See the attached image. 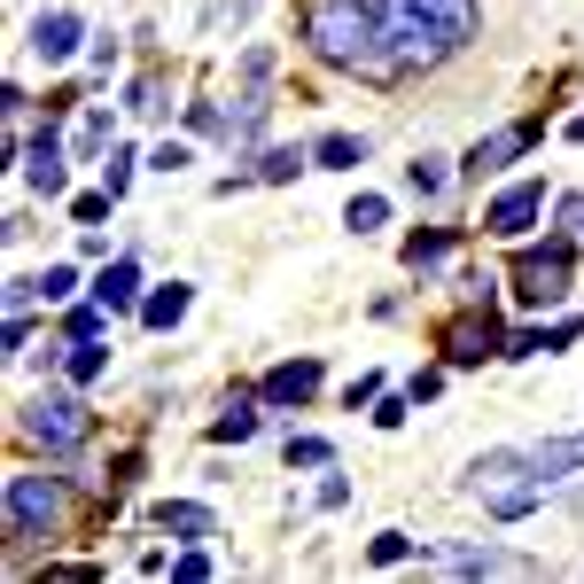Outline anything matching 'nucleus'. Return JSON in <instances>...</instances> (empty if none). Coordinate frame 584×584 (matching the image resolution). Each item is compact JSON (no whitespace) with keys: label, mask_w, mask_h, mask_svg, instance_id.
I'll return each instance as SVG.
<instances>
[{"label":"nucleus","mask_w":584,"mask_h":584,"mask_svg":"<svg viewBox=\"0 0 584 584\" xmlns=\"http://www.w3.org/2000/svg\"><path fill=\"white\" fill-rule=\"evenodd\" d=\"M304 40L319 63H336V70H397L390 55V0H304Z\"/></svg>","instance_id":"f257e3e1"},{"label":"nucleus","mask_w":584,"mask_h":584,"mask_svg":"<svg viewBox=\"0 0 584 584\" xmlns=\"http://www.w3.org/2000/svg\"><path fill=\"white\" fill-rule=\"evenodd\" d=\"M24 437H32V445H47V452L63 460V452H78V445L94 437V413L78 405L70 390H40V397L24 405Z\"/></svg>","instance_id":"f03ea898"},{"label":"nucleus","mask_w":584,"mask_h":584,"mask_svg":"<svg viewBox=\"0 0 584 584\" xmlns=\"http://www.w3.org/2000/svg\"><path fill=\"white\" fill-rule=\"evenodd\" d=\"M63 523V491L47 475H9V538H47Z\"/></svg>","instance_id":"7ed1b4c3"},{"label":"nucleus","mask_w":584,"mask_h":584,"mask_svg":"<svg viewBox=\"0 0 584 584\" xmlns=\"http://www.w3.org/2000/svg\"><path fill=\"white\" fill-rule=\"evenodd\" d=\"M569 296V249L546 242V249H523L515 258V304H561Z\"/></svg>","instance_id":"20e7f679"},{"label":"nucleus","mask_w":584,"mask_h":584,"mask_svg":"<svg viewBox=\"0 0 584 584\" xmlns=\"http://www.w3.org/2000/svg\"><path fill=\"white\" fill-rule=\"evenodd\" d=\"M498 344H507V336H498V319H491L483 304H475L468 319H452V327H445V351H452L460 367H483V359H507Z\"/></svg>","instance_id":"39448f33"},{"label":"nucleus","mask_w":584,"mask_h":584,"mask_svg":"<svg viewBox=\"0 0 584 584\" xmlns=\"http://www.w3.org/2000/svg\"><path fill=\"white\" fill-rule=\"evenodd\" d=\"M530 141H538V125H498L491 141H475V148H468V180H483V172H507V164H515Z\"/></svg>","instance_id":"423d86ee"},{"label":"nucleus","mask_w":584,"mask_h":584,"mask_svg":"<svg viewBox=\"0 0 584 584\" xmlns=\"http://www.w3.org/2000/svg\"><path fill=\"white\" fill-rule=\"evenodd\" d=\"M546 211V188H507L483 211V234H530V218Z\"/></svg>","instance_id":"0eeeda50"},{"label":"nucleus","mask_w":584,"mask_h":584,"mask_svg":"<svg viewBox=\"0 0 584 584\" xmlns=\"http://www.w3.org/2000/svg\"><path fill=\"white\" fill-rule=\"evenodd\" d=\"M78 40H87V32H78V16H70V9H47V16L32 24V55H40V63H70V55H78Z\"/></svg>","instance_id":"6e6552de"},{"label":"nucleus","mask_w":584,"mask_h":584,"mask_svg":"<svg viewBox=\"0 0 584 584\" xmlns=\"http://www.w3.org/2000/svg\"><path fill=\"white\" fill-rule=\"evenodd\" d=\"M24 180H32V195H63V188H70V172H63V141H55V133H40V141L24 148Z\"/></svg>","instance_id":"1a4fd4ad"},{"label":"nucleus","mask_w":584,"mask_h":584,"mask_svg":"<svg viewBox=\"0 0 584 584\" xmlns=\"http://www.w3.org/2000/svg\"><path fill=\"white\" fill-rule=\"evenodd\" d=\"M312 390H319V359H289L266 374V405H304Z\"/></svg>","instance_id":"9d476101"},{"label":"nucleus","mask_w":584,"mask_h":584,"mask_svg":"<svg viewBox=\"0 0 584 584\" xmlns=\"http://www.w3.org/2000/svg\"><path fill=\"white\" fill-rule=\"evenodd\" d=\"M445 569H452V576H515V569H530V561L498 553V546H468V553H445Z\"/></svg>","instance_id":"9b49d317"},{"label":"nucleus","mask_w":584,"mask_h":584,"mask_svg":"<svg viewBox=\"0 0 584 584\" xmlns=\"http://www.w3.org/2000/svg\"><path fill=\"white\" fill-rule=\"evenodd\" d=\"M584 336V319H561V327H523V336H507V359H538V351H561Z\"/></svg>","instance_id":"f8f14e48"},{"label":"nucleus","mask_w":584,"mask_h":584,"mask_svg":"<svg viewBox=\"0 0 584 584\" xmlns=\"http://www.w3.org/2000/svg\"><path fill=\"white\" fill-rule=\"evenodd\" d=\"M523 460H530V475H538V483H553V475L584 468V437H553V445H538V452H523Z\"/></svg>","instance_id":"ddd939ff"},{"label":"nucleus","mask_w":584,"mask_h":584,"mask_svg":"<svg viewBox=\"0 0 584 584\" xmlns=\"http://www.w3.org/2000/svg\"><path fill=\"white\" fill-rule=\"evenodd\" d=\"M156 530H172V538H211V507H188V498H164L156 507Z\"/></svg>","instance_id":"4468645a"},{"label":"nucleus","mask_w":584,"mask_h":584,"mask_svg":"<svg viewBox=\"0 0 584 584\" xmlns=\"http://www.w3.org/2000/svg\"><path fill=\"white\" fill-rule=\"evenodd\" d=\"M94 296H102L110 312H125V304L141 296V273H133V258H117V266H102V281H94Z\"/></svg>","instance_id":"2eb2a0df"},{"label":"nucleus","mask_w":584,"mask_h":584,"mask_svg":"<svg viewBox=\"0 0 584 584\" xmlns=\"http://www.w3.org/2000/svg\"><path fill=\"white\" fill-rule=\"evenodd\" d=\"M266 110H273L266 94H242V110L226 117V148H249V141H258V133H266Z\"/></svg>","instance_id":"dca6fc26"},{"label":"nucleus","mask_w":584,"mask_h":584,"mask_svg":"<svg viewBox=\"0 0 584 584\" xmlns=\"http://www.w3.org/2000/svg\"><path fill=\"white\" fill-rule=\"evenodd\" d=\"M188 304H195V289H180V281H172V289H156V296L141 304V319H148V327H180V319H188Z\"/></svg>","instance_id":"f3484780"},{"label":"nucleus","mask_w":584,"mask_h":584,"mask_svg":"<svg viewBox=\"0 0 584 584\" xmlns=\"http://www.w3.org/2000/svg\"><path fill=\"white\" fill-rule=\"evenodd\" d=\"M413 9H422V16H437L460 47H468V32H475V0H413Z\"/></svg>","instance_id":"a211bd4d"},{"label":"nucleus","mask_w":584,"mask_h":584,"mask_svg":"<svg viewBox=\"0 0 584 584\" xmlns=\"http://www.w3.org/2000/svg\"><path fill=\"white\" fill-rule=\"evenodd\" d=\"M211 437H218V445H249V437H258V413H249V397H226V413L211 422Z\"/></svg>","instance_id":"6ab92c4d"},{"label":"nucleus","mask_w":584,"mask_h":584,"mask_svg":"<svg viewBox=\"0 0 584 584\" xmlns=\"http://www.w3.org/2000/svg\"><path fill=\"white\" fill-rule=\"evenodd\" d=\"M312 156H319V172H351V164H367V141H351V133H327Z\"/></svg>","instance_id":"aec40b11"},{"label":"nucleus","mask_w":584,"mask_h":584,"mask_svg":"<svg viewBox=\"0 0 584 584\" xmlns=\"http://www.w3.org/2000/svg\"><path fill=\"white\" fill-rule=\"evenodd\" d=\"M445 258H452V234H413V242H405V266H413V273H437Z\"/></svg>","instance_id":"412c9836"},{"label":"nucleus","mask_w":584,"mask_h":584,"mask_svg":"<svg viewBox=\"0 0 584 584\" xmlns=\"http://www.w3.org/2000/svg\"><path fill=\"white\" fill-rule=\"evenodd\" d=\"M382 218H390V203H382V195H359V203L344 211V226H359V234H374Z\"/></svg>","instance_id":"4be33fe9"},{"label":"nucleus","mask_w":584,"mask_h":584,"mask_svg":"<svg viewBox=\"0 0 584 584\" xmlns=\"http://www.w3.org/2000/svg\"><path fill=\"white\" fill-rule=\"evenodd\" d=\"M296 164H304V148H266V156H258V180H289Z\"/></svg>","instance_id":"5701e85b"},{"label":"nucleus","mask_w":584,"mask_h":584,"mask_svg":"<svg viewBox=\"0 0 584 584\" xmlns=\"http://www.w3.org/2000/svg\"><path fill=\"white\" fill-rule=\"evenodd\" d=\"M327 460H336V452H327L319 437H289V468H327Z\"/></svg>","instance_id":"b1692460"},{"label":"nucleus","mask_w":584,"mask_h":584,"mask_svg":"<svg viewBox=\"0 0 584 584\" xmlns=\"http://www.w3.org/2000/svg\"><path fill=\"white\" fill-rule=\"evenodd\" d=\"M258 0H211V16H203V32H226V24H242Z\"/></svg>","instance_id":"393cba45"},{"label":"nucleus","mask_w":584,"mask_h":584,"mask_svg":"<svg viewBox=\"0 0 584 584\" xmlns=\"http://www.w3.org/2000/svg\"><path fill=\"white\" fill-rule=\"evenodd\" d=\"M102 180H110V195H125V188H133V148H110V164H102Z\"/></svg>","instance_id":"a878e982"},{"label":"nucleus","mask_w":584,"mask_h":584,"mask_svg":"<svg viewBox=\"0 0 584 584\" xmlns=\"http://www.w3.org/2000/svg\"><path fill=\"white\" fill-rule=\"evenodd\" d=\"M125 110H133V117H156V110H164V78H141Z\"/></svg>","instance_id":"bb28decb"},{"label":"nucleus","mask_w":584,"mask_h":584,"mask_svg":"<svg viewBox=\"0 0 584 584\" xmlns=\"http://www.w3.org/2000/svg\"><path fill=\"white\" fill-rule=\"evenodd\" d=\"M70 289H78V273H70V266H47V273H40V296H47V304H63Z\"/></svg>","instance_id":"cd10ccee"},{"label":"nucleus","mask_w":584,"mask_h":584,"mask_svg":"<svg viewBox=\"0 0 584 584\" xmlns=\"http://www.w3.org/2000/svg\"><path fill=\"white\" fill-rule=\"evenodd\" d=\"M413 188L437 195V188H445V156H422V164H413Z\"/></svg>","instance_id":"c85d7f7f"},{"label":"nucleus","mask_w":584,"mask_h":584,"mask_svg":"<svg viewBox=\"0 0 584 584\" xmlns=\"http://www.w3.org/2000/svg\"><path fill=\"white\" fill-rule=\"evenodd\" d=\"M405 553H413V538H397V530L374 538V569H390V561H405Z\"/></svg>","instance_id":"c756f323"},{"label":"nucleus","mask_w":584,"mask_h":584,"mask_svg":"<svg viewBox=\"0 0 584 584\" xmlns=\"http://www.w3.org/2000/svg\"><path fill=\"white\" fill-rule=\"evenodd\" d=\"M188 125H195V133H218V141H226V117H218L211 102H195V110H188Z\"/></svg>","instance_id":"7c9ffc66"},{"label":"nucleus","mask_w":584,"mask_h":584,"mask_svg":"<svg viewBox=\"0 0 584 584\" xmlns=\"http://www.w3.org/2000/svg\"><path fill=\"white\" fill-rule=\"evenodd\" d=\"M569 141H584V117H576V125H569Z\"/></svg>","instance_id":"2f4dec72"}]
</instances>
